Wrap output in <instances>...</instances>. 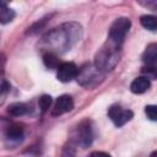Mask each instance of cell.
I'll list each match as a JSON object with an SVG mask.
<instances>
[{
    "label": "cell",
    "instance_id": "4",
    "mask_svg": "<svg viewBox=\"0 0 157 157\" xmlns=\"http://www.w3.org/2000/svg\"><path fill=\"white\" fill-rule=\"evenodd\" d=\"M101 77H102L101 71L97 70L96 66H92V65L83 66L81 70H78L77 76H76L77 82L86 87H92V86L97 85Z\"/></svg>",
    "mask_w": 157,
    "mask_h": 157
},
{
    "label": "cell",
    "instance_id": "3",
    "mask_svg": "<svg viewBox=\"0 0 157 157\" xmlns=\"http://www.w3.org/2000/svg\"><path fill=\"white\" fill-rule=\"evenodd\" d=\"M130 26L131 22L128 17H119L112 23L109 28V40L115 48H118L124 42V38L129 32Z\"/></svg>",
    "mask_w": 157,
    "mask_h": 157
},
{
    "label": "cell",
    "instance_id": "16",
    "mask_svg": "<svg viewBox=\"0 0 157 157\" xmlns=\"http://www.w3.org/2000/svg\"><path fill=\"white\" fill-rule=\"evenodd\" d=\"M52 102H53V99H52V97H50V96H48V94H43V96L39 98V101H38V104H39L40 112H42V113H45V112L50 108Z\"/></svg>",
    "mask_w": 157,
    "mask_h": 157
},
{
    "label": "cell",
    "instance_id": "2",
    "mask_svg": "<svg viewBox=\"0 0 157 157\" xmlns=\"http://www.w3.org/2000/svg\"><path fill=\"white\" fill-rule=\"evenodd\" d=\"M118 48H102L97 54L94 59V66L101 72L112 70L117 63L119 61V55L117 53Z\"/></svg>",
    "mask_w": 157,
    "mask_h": 157
},
{
    "label": "cell",
    "instance_id": "8",
    "mask_svg": "<svg viewBox=\"0 0 157 157\" xmlns=\"http://www.w3.org/2000/svg\"><path fill=\"white\" fill-rule=\"evenodd\" d=\"M76 137H77V142H78L82 147H87V146L92 142L93 134H92V128L90 126V121L85 120V121H82V123L78 125Z\"/></svg>",
    "mask_w": 157,
    "mask_h": 157
},
{
    "label": "cell",
    "instance_id": "1",
    "mask_svg": "<svg viewBox=\"0 0 157 157\" xmlns=\"http://www.w3.org/2000/svg\"><path fill=\"white\" fill-rule=\"evenodd\" d=\"M82 36V27L76 22L64 23L56 28H53L42 38V45L50 53H63L74 47Z\"/></svg>",
    "mask_w": 157,
    "mask_h": 157
},
{
    "label": "cell",
    "instance_id": "7",
    "mask_svg": "<svg viewBox=\"0 0 157 157\" xmlns=\"http://www.w3.org/2000/svg\"><path fill=\"white\" fill-rule=\"evenodd\" d=\"M72 108H74L72 97L69 96V94H63L55 101L53 110H52V114L53 115H61V114H65V113L70 112Z\"/></svg>",
    "mask_w": 157,
    "mask_h": 157
},
{
    "label": "cell",
    "instance_id": "20",
    "mask_svg": "<svg viewBox=\"0 0 157 157\" xmlns=\"http://www.w3.org/2000/svg\"><path fill=\"white\" fill-rule=\"evenodd\" d=\"M88 157H110V156L105 152H102V151H94V152L90 153Z\"/></svg>",
    "mask_w": 157,
    "mask_h": 157
},
{
    "label": "cell",
    "instance_id": "14",
    "mask_svg": "<svg viewBox=\"0 0 157 157\" xmlns=\"http://www.w3.org/2000/svg\"><path fill=\"white\" fill-rule=\"evenodd\" d=\"M23 136V129L20 125H11L6 130V137L12 141H18Z\"/></svg>",
    "mask_w": 157,
    "mask_h": 157
},
{
    "label": "cell",
    "instance_id": "11",
    "mask_svg": "<svg viewBox=\"0 0 157 157\" xmlns=\"http://www.w3.org/2000/svg\"><path fill=\"white\" fill-rule=\"evenodd\" d=\"M16 13L12 9H10L6 2H0V23L6 25L9 22H11L15 18Z\"/></svg>",
    "mask_w": 157,
    "mask_h": 157
},
{
    "label": "cell",
    "instance_id": "21",
    "mask_svg": "<svg viewBox=\"0 0 157 157\" xmlns=\"http://www.w3.org/2000/svg\"><path fill=\"white\" fill-rule=\"evenodd\" d=\"M150 157H157V152H156V151H155V152H152Z\"/></svg>",
    "mask_w": 157,
    "mask_h": 157
},
{
    "label": "cell",
    "instance_id": "18",
    "mask_svg": "<svg viewBox=\"0 0 157 157\" xmlns=\"http://www.w3.org/2000/svg\"><path fill=\"white\" fill-rule=\"evenodd\" d=\"M9 90H10V85H9L5 80H2V81L0 82V104L4 102L5 96H6V93L9 92Z\"/></svg>",
    "mask_w": 157,
    "mask_h": 157
},
{
    "label": "cell",
    "instance_id": "5",
    "mask_svg": "<svg viewBox=\"0 0 157 157\" xmlns=\"http://www.w3.org/2000/svg\"><path fill=\"white\" fill-rule=\"evenodd\" d=\"M108 115L117 126H123L125 123L132 119L134 113L129 109H123L119 104H113L108 109Z\"/></svg>",
    "mask_w": 157,
    "mask_h": 157
},
{
    "label": "cell",
    "instance_id": "9",
    "mask_svg": "<svg viewBox=\"0 0 157 157\" xmlns=\"http://www.w3.org/2000/svg\"><path fill=\"white\" fill-rule=\"evenodd\" d=\"M150 87H151V82H150V78L147 76H139L130 85L131 92L136 93V94H141V93L146 92Z\"/></svg>",
    "mask_w": 157,
    "mask_h": 157
},
{
    "label": "cell",
    "instance_id": "10",
    "mask_svg": "<svg viewBox=\"0 0 157 157\" xmlns=\"http://www.w3.org/2000/svg\"><path fill=\"white\" fill-rule=\"evenodd\" d=\"M156 59H157V45L156 43H151L150 45H147L146 50L144 52L142 60L147 64L148 67H155Z\"/></svg>",
    "mask_w": 157,
    "mask_h": 157
},
{
    "label": "cell",
    "instance_id": "17",
    "mask_svg": "<svg viewBox=\"0 0 157 157\" xmlns=\"http://www.w3.org/2000/svg\"><path fill=\"white\" fill-rule=\"evenodd\" d=\"M145 113H146V115L150 120H152V121L157 120V108H156V105H153V104L146 105L145 107Z\"/></svg>",
    "mask_w": 157,
    "mask_h": 157
},
{
    "label": "cell",
    "instance_id": "15",
    "mask_svg": "<svg viewBox=\"0 0 157 157\" xmlns=\"http://www.w3.org/2000/svg\"><path fill=\"white\" fill-rule=\"evenodd\" d=\"M140 23L148 31H152L155 32L157 29V21H156V17L155 16H151V15H144L140 17Z\"/></svg>",
    "mask_w": 157,
    "mask_h": 157
},
{
    "label": "cell",
    "instance_id": "6",
    "mask_svg": "<svg viewBox=\"0 0 157 157\" xmlns=\"http://www.w3.org/2000/svg\"><path fill=\"white\" fill-rule=\"evenodd\" d=\"M58 72H56V77L59 81L61 82H70L71 80L76 78L78 69L74 63L70 61H65V63H60V65L58 66Z\"/></svg>",
    "mask_w": 157,
    "mask_h": 157
},
{
    "label": "cell",
    "instance_id": "13",
    "mask_svg": "<svg viewBox=\"0 0 157 157\" xmlns=\"http://www.w3.org/2000/svg\"><path fill=\"white\" fill-rule=\"evenodd\" d=\"M43 63L48 69H58V66L60 65V61L56 54L50 53V52H45L43 54Z\"/></svg>",
    "mask_w": 157,
    "mask_h": 157
},
{
    "label": "cell",
    "instance_id": "12",
    "mask_svg": "<svg viewBox=\"0 0 157 157\" xmlns=\"http://www.w3.org/2000/svg\"><path fill=\"white\" fill-rule=\"evenodd\" d=\"M7 113L10 115H12V117H22V115L28 113V107L25 103L16 102V103H12V104L9 105Z\"/></svg>",
    "mask_w": 157,
    "mask_h": 157
},
{
    "label": "cell",
    "instance_id": "19",
    "mask_svg": "<svg viewBox=\"0 0 157 157\" xmlns=\"http://www.w3.org/2000/svg\"><path fill=\"white\" fill-rule=\"evenodd\" d=\"M45 18H42V20H39L38 22H36L32 27H29L28 28V32L27 33H29V34H33V33H37V32H39L40 29H42V27L44 26V23H45Z\"/></svg>",
    "mask_w": 157,
    "mask_h": 157
}]
</instances>
